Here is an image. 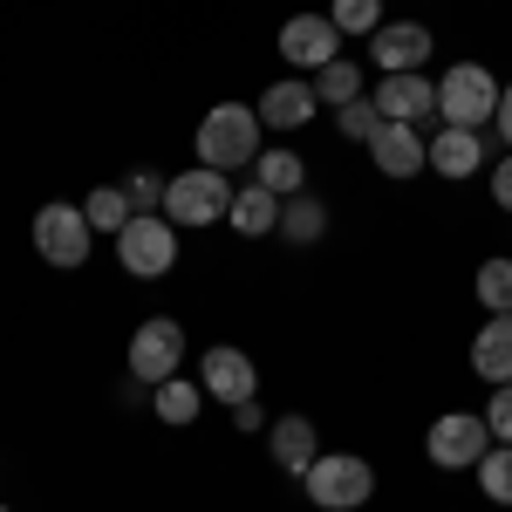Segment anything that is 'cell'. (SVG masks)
Segmentation results:
<instances>
[{
  "label": "cell",
  "instance_id": "cell-1",
  "mask_svg": "<svg viewBox=\"0 0 512 512\" xmlns=\"http://www.w3.org/2000/svg\"><path fill=\"white\" fill-rule=\"evenodd\" d=\"M260 110H246V103H212L205 117H198V164H212V171H246V164L260 158Z\"/></svg>",
  "mask_w": 512,
  "mask_h": 512
},
{
  "label": "cell",
  "instance_id": "cell-2",
  "mask_svg": "<svg viewBox=\"0 0 512 512\" xmlns=\"http://www.w3.org/2000/svg\"><path fill=\"white\" fill-rule=\"evenodd\" d=\"M499 89H506V82L492 76L485 62H451V69L437 76V123H451V130H485V123L499 117Z\"/></svg>",
  "mask_w": 512,
  "mask_h": 512
},
{
  "label": "cell",
  "instance_id": "cell-3",
  "mask_svg": "<svg viewBox=\"0 0 512 512\" xmlns=\"http://www.w3.org/2000/svg\"><path fill=\"white\" fill-rule=\"evenodd\" d=\"M301 485H308V499L321 512H355L376 499V465L355 458V451H321L315 465L301 472Z\"/></svg>",
  "mask_w": 512,
  "mask_h": 512
},
{
  "label": "cell",
  "instance_id": "cell-4",
  "mask_svg": "<svg viewBox=\"0 0 512 512\" xmlns=\"http://www.w3.org/2000/svg\"><path fill=\"white\" fill-rule=\"evenodd\" d=\"M226 212H233V178L212 171V164L178 171V178L164 185V219H171V226H219Z\"/></svg>",
  "mask_w": 512,
  "mask_h": 512
},
{
  "label": "cell",
  "instance_id": "cell-5",
  "mask_svg": "<svg viewBox=\"0 0 512 512\" xmlns=\"http://www.w3.org/2000/svg\"><path fill=\"white\" fill-rule=\"evenodd\" d=\"M117 260H123L130 280H164L171 260H178V226H171L164 212H137L117 233Z\"/></svg>",
  "mask_w": 512,
  "mask_h": 512
},
{
  "label": "cell",
  "instance_id": "cell-6",
  "mask_svg": "<svg viewBox=\"0 0 512 512\" xmlns=\"http://www.w3.org/2000/svg\"><path fill=\"white\" fill-rule=\"evenodd\" d=\"M89 239H96V226H89V212L69 205V198H55V205L35 212V253L48 267H62V274L82 267V260H89Z\"/></svg>",
  "mask_w": 512,
  "mask_h": 512
},
{
  "label": "cell",
  "instance_id": "cell-7",
  "mask_svg": "<svg viewBox=\"0 0 512 512\" xmlns=\"http://www.w3.org/2000/svg\"><path fill=\"white\" fill-rule=\"evenodd\" d=\"M485 451H492V424L472 417V410H444L431 424V437H424V458L437 472H472Z\"/></svg>",
  "mask_w": 512,
  "mask_h": 512
},
{
  "label": "cell",
  "instance_id": "cell-8",
  "mask_svg": "<svg viewBox=\"0 0 512 512\" xmlns=\"http://www.w3.org/2000/svg\"><path fill=\"white\" fill-rule=\"evenodd\" d=\"M130 376L137 383H171V376H185V328L171 315H151L137 335H130Z\"/></svg>",
  "mask_w": 512,
  "mask_h": 512
},
{
  "label": "cell",
  "instance_id": "cell-9",
  "mask_svg": "<svg viewBox=\"0 0 512 512\" xmlns=\"http://www.w3.org/2000/svg\"><path fill=\"white\" fill-rule=\"evenodd\" d=\"M198 390L219 396V403L233 410V403H253V396H260V369H253V355H246V349L219 342V349L198 355Z\"/></svg>",
  "mask_w": 512,
  "mask_h": 512
},
{
  "label": "cell",
  "instance_id": "cell-10",
  "mask_svg": "<svg viewBox=\"0 0 512 512\" xmlns=\"http://www.w3.org/2000/svg\"><path fill=\"white\" fill-rule=\"evenodd\" d=\"M280 55L294 62V76H315V69H328V62L342 55V28H335L328 14H294V21L280 28Z\"/></svg>",
  "mask_w": 512,
  "mask_h": 512
},
{
  "label": "cell",
  "instance_id": "cell-11",
  "mask_svg": "<svg viewBox=\"0 0 512 512\" xmlns=\"http://www.w3.org/2000/svg\"><path fill=\"white\" fill-rule=\"evenodd\" d=\"M431 28L424 21H383L376 28V41H369V55H376V69L383 76H410V69H424L431 62Z\"/></svg>",
  "mask_w": 512,
  "mask_h": 512
},
{
  "label": "cell",
  "instance_id": "cell-12",
  "mask_svg": "<svg viewBox=\"0 0 512 512\" xmlns=\"http://www.w3.org/2000/svg\"><path fill=\"white\" fill-rule=\"evenodd\" d=\"M376 110H383V123H431L437 117V82L424 76V69H410V76H383V89L369 96Z\"/></svg>",
  "mask_w": 512,
  "mask_h": 512
},
{
  "label": "cell",
  "instance_id": "cell-13",
  "mask_svg": "<svg viewBox=\"0 0 512 512\" xmlns=\"http://www.w3.org/2000/svg\"><path fill=\"white\" fill-rule=\"evenodd\" d=\"M362 151H369V164H376L383 178H417V171H431V144H424L410 123H383Z\"/></svg>",
  "mask_w": 512,
  "mask_h": 512
},
{
  "label": "cell",
  "instance_id": "cell-14",
  "mask_svg": "<svg viewBox=\"0 0 512 512\" xmlns=\"http://www.w3.org/2000/svg\"><path fill=\"white\" fill-rule=\"evenodd\" d=\"M260 123L267 130H308V123L321 117V96H315V82L308 76H287V82H274V89H260Z\"/></svg>",
  "mask_w": 512,
  "mask_h": 512
},
{
  "label": "cell",
  "instance_id": "cell-15",
  "mask_svg": "<svg viewBox=\"0 0 512 512\" xmlns=\"http://www.w3.org/2000/svg\"><path fill=\"white\" fill-rule=\"evenodd\" d=\"M431 171L451 178V185L472 178V171H485V130H451V123H444L431 137Z\"/></svg>",
  "mask_w": 512,
  "mask_h": 512
},
{
  "label": "cell",
  "instance_id": "cell-16",
  "mask_svg": "<svg viewBox=\"0 0 512 512\" xmlns=\"http://www.w3.org/2000/svg\"><path fill=\"white\" fill-rule=\"evenodd\" d=\"M267 451H274V465H280L287 478H301V472H308V465L321 458L315 424H308V417H294V410H287V417H274V437H267Z\"/></svg>",
  "mask_w": 512,
  "mask_h": 512
},
{
  "label": "cell",
  "instance_id": "cell-17",
  "mask_svg": "<svg viewBox=\"0 0 512 512\" xmlns=\"http://www.w3.org/2000/svg\"><path fill=\"white\" fill-rule=\"evenodd\" d=\"M472 369L492 390L512 383V315H485V328L472 335Z\"/></svg>",
  "mask_w": 512,
  "mask_h": 512
},
{
  "label": "cell",
  "instance_id": "cell-18",
  "mask_svg": "<svg viewBox=\"0 0 512 512\" xmlns=\"http://www.w3.org/2000/svg\"><path fill=\"white\" fill-rule=\"evenodd\" d=\"M280 205H287V198H274L267 185H239L226 226H233L239 239H267V233H280Z\"/></svg>",
  "mask_w": 512,
  "mask_h": 512
},
{
  "label": "cell",
  "instance_id": "cell-19",
  "mask_svg": "<svg viewBox=\"0 0 512 512\" xmlns=\"http://www.w3.org/2000/svg\"><path fill=\"white\" fill-rule=\"evenodd\" d=\"M253 185H267L274 198H294V192H308V164H301V151H260Z\"/></svg>",
  "mask_w": 512,
  "mask_h": 512
},
{
  "label": "cell",
  "instance_id": "cell-20",
  "mask_svg": "<svg viewBox=\"0 0 512 512\" xmlns=\"http://www.w3.org/2000/svg\"><path fill=\"white\" fill-rule=\"evenodd\" d=\"M198 403H205V390H198V376H171V383H158L151 390V410H158V424H198Z\"/></svg>",
  "mask_w": 512,
  "mask_h": 512
},
{
  "label": "cell",
  "instance_id": "cell-21",
  "mask_svg": "<svg viewBox=\"0 0 512 512\" xmlns=\"http://www.w3.org/2000/svg\"><path fill=\"white\" fill-rule=\"evenodd\" d=\"M280 233L294 239V246H315V239L328 233V205L308 198V192H294L287 205H280Z\"/></svg>",
  "mask_w": 512,
  "mask_h": 512
},
{
  "label": "cell",
  "instance_id": "cell-22",
  "mask_svg": "<svg viewBox=\"0 0 512 512\" xmlns=\"http://www.w3.org/2000/svg\"><path fill=\"white\" fill-rule=\"evenodd\" d=\"M472 294H478V308H485V315H512V253H492V260L478 267Z\"/></svg>",
  "mask_w": 512,
  "mask_h": 512
},
{
  "label": "cell",
  "instance_id": "cell-23",
  "mask_svg": "<svg viewBox=\"0 0 512 512\" xmlns=\"http://www.w3.org/2000/svg\"><path fill=\"white\" fill-rule=\"evenodd\" d=\"M82 212H89V226H96V233H110V239H117L123 226L137 219V212H130V192H123V185H96V192L82 198Z\"/></svg>",
  "mask_w": 512,
  "mask_h": 512
},
{
  "label": "cell",
  "instance_id": "cell-24",
  "mask_svg": "<svg viewBox=\"0 0 512 512\" xmlns=\"http://www.w3.org/2000/svg\"><path fill=\"white\" fill-rule=\"evenodd\" d=\"M315 96L321 103H328V110H342V103H355V96H362V69H355L349 55H335V62H328V69H315Z\"/></svg>",
  "mask_w": 512,
  "mask_h": 512
},
{
  "label": "cell",
  "instance_id": "cell-25",
  "mask_svg": "<svg viewBox=\"0 0 512 512\" xmlns=\"http://www.w3.org/2000/svg\"><path fill=\"white\" fill-rule=\"evenodd\" d=\"M472 472H478V492H485L492 506H512V444H492Z\"/></svg>",
  "mask_w": 512,
  "mask_h": 512
},
{
  "label": "cell",
  "instance_id": "cell-26",
  "mask_svg": "<svg viewBox=\"0 0 512 512\" xmlns=\"http://www.w3.org/2000/svg\"><path fill=\"white\" fill-rule=\"evenodd\" d=\"M328 21L342 28V41L349 35H376V28H383V0H335Z\"/></svg>",
  "mask_w": 512,
  "mask_h": 512
},
{
  "label": "cell",
  "instance_id": "cell-27",
  "mask_svg": "<svg viewBox=\"0 0 512 512\" xmlns=\"http://www.w3.org/2000/svg\"><path fill=\"white\" fill-rule=\"evenodd\" d=\"M335 130H342L349 144H369V137L383 130V110H376L369 96H355V103H342V110H335Z\"/></svg>",
  "mask_w": 512,
  "mask_h": 512
},
{
  "label": "cell",
  "instance_id": "cell-28",
  "mask_svg": "<svg viewBox=\"0 0 512 512\" xmlns=\"http://www.w3.org/2000/svg\"><path fill=\"white\" fill-rule=\"evenodd\" d=\"M164 185H171V178H158V171H130V185H123V192H130V212H144V205L164 212Z\"/></svg>",
  "mask_w": 512,
  "mask_h": 512
},
{
  "label": "cell",
  "instance_id": "cell-29",
  "mask_svg": "<svg viewBox=\"0 0 512 512\" xmlns=\"http://www.w3.org/2000/svg\"><path fill=\"white\" fill-rule=\"evenodd\" d=\"M485 424H492V444H512V383H499V390H492Z\"/></svg>",
  "mask_w": 512,
  "mask_h": 512
},
{
  "label": "cell",
  "instance_id": "cell-30",
  "mask_svg": "<svg viewBox=\"0 0 512 512\" xmlns=\"http://www.w3.org/2000/svg\"><path fill=\"white\" fill-rule=\"evenodd\" d=\"M492 205H506V212H512V151L492 164Z\"/></svg>",
  "mask_w": 512,
  "mask_h": 512
},
{
  "label": "cell",
  "instance_id": "cell-31",
  "mask_svg": "<svg viewBox=\"0 0 512 512\" xmlns=\"http://www.w3.org/2000/svg\"><path fill=\"white\" fill-rule=\"evenodd\" d=\"M233 424H239V431H267V410H260V396H253V403H233Z\"/></svg>",
  "mask_w": 512,
  "mask_h": 512
},
{
  "label": "cell",
  "instance_id": "cell-32",
  "mask_svg": "<svg viewBox=\"0 0 512 512\" xmlns=\"http://www.w3.org/2000/svg\"><path fill=\"white\" fill-rule=\"evenodd\" d=\"M492 123H499V137H506V151H512V82L499 89V117H492Z\"/></svg>",
  "mask_w": 512,
  "mask_h": 512
},
{
  "label": "cell",
  "instance_id": "cell-33",
  "mask_svg": "<svg viewBox=\"0 0 512 512\" xmlns=\"http://www.w3.org/2000/svg\"><path fill=\"white\" fill-rule=\"evenodd\" d=\"M0 512H7V506H0Z\"/></svg>",
  "mask_w": 512,
  "mask_h": 512
}]
</instances>
